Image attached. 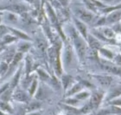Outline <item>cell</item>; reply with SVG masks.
<instances>
[{
  "label": "cell",
  "instance_id": "1",
  "mask_svg": "<svg viewBox=\"0 0 121 115\" xmlns=\"http://www.w3.org/2000/svg\"><path fill=\"white\" fill-rule=\"evenodd\" d=\"M75 44L77 46V51H78V53L79 54V56L81 58H83L86 52V46H85L84 43L80 38H77L75 39Z\"/></svg>",
  "mask_w": 121,
  "mask_h": 115
},
{
  "label": "cell",
  "instance_id": "2",
  "mask_svg": "<svg viewBox=\"0 0 121 115\" xmlns=\"http://www.w3.org/2000/svg\"><path fill=\"white\" fill-rule=\"evenodd\" d=\"M77 14L82 20L86 22L90 21L92 19L91 14H90L89 12H86V10L83 9H78L77 10Z\"/></svg>",
  "mask_w": 121,
  "mask_h": 115
},
{
  "label": "cell",
  "instance_id": "3",
  "mask_svg": "<svg viewBox=\"0 0 121 115\" xmlns=\"http://www.w3.org/2000/svg\"><path fill=\"white\" fill-rule=\"evenodd\" d=\"M102 67L106 71L110 72H113V73H119L121 71V70L119 68H117L116 67H114L111 64H104L102 65Z\"/></svg>",
  "mask_w": 121,
  "mask_h": 115
},
{
  "label": "cell",
  "instance_id": "4",
  "mask_svg": "<svg viewBox=\"0 0 121 115\" xmlns=\"http://www.w3.org/2000/svg\"><path fill=\"white\" fill-rule=\"evenodd\" d=\"M97 79L102 85L105 87H108L111 83V79L109 78V77L99 76V77H97Z\"/></svg>",
  "mask_w": 121,
  "mask_h": 115
},
{
  "label": "cell",
  "instance_id": "5",
  "mask_svg": "<svg viewBox=\"0 0 121 115\" xmlns=\"http://www.w3.org/2000/svg\"><path fill=\"white\" fill-rule=\"evenodd\" d=\"M100 101V96L98 94H95L94 95L92 96L91 100V104L93 107H96L99 105Z\"/></svg>",
  "mask_w": 121,
  "mask_h": 115
},
{
  "label": "cell",
  "instance_id": "6",
  "mask_svg": "<svg viewBox=\"0 0 121 115\" xmlns=\"http://www.w3.org/2000/svg\"><path fill=\"white\" fill-rule=\"evenodd\" d=\"M9 8L10 9V10H12L13 11H14L16 12H17V13H21V12H23L25 10V7L23 6V5H10Z\"/></svg>",
  "mask_w": 121,
  "mask_h": 115
},
{
  "label": "cell",
  "instance_id": "7",
  "mask_svg": "<svg viewBox=\"0 0 121 115\" xmlns=\"http://www.w3.org/2000/svg\"><path fill=\"white\" fill-rule=\"evenodd\" d=\"M15 98L19 101H25L27 99V95L23 91H18L15 94Z\"/></svg>",
  "mask_w": 121,
  "mask_h": 115
},
{
  "label": "cell",
  "instance_id": "8",
  "mask_svg": "<svg viewBox=\"0 0 121 115\" xmlns=\"http://www.w3.org/2000/svg\"><path fill=\"white\" fill-rule=\"evenodd\" d=\"M121 17V13L119 12H115L113 14H111L108 17L109 21L110 22H113V21H115L117 20H118Z\"/></svg>",
  "mask_w": 121,
  "mask_h": 115
},
{
  "label": "cell",
  "instance_id": "9",
  "mask_svg": "<svg viewBox=\"0 0 121 115\" xmlns=\"http://www.w3.org/2000/svg\"><path fill=\"white\" fill-rule=\"evenodd\" d=\"M76 23H77V27L78 28V29L80 31V32L84 35V36H86V28L85 27V25L83 23H82L79 22V21H76Z\"/></svg>",
  "mask_w": 121,
  "mask_h": 115
},
{
  "label": "cell",
  "instance_id": "10",
  "mask_svg": "<svg viewBox=\"0 0 121 115\" xmlns=\"http://www.w3.org/2000/svg\"><path fill=\"white\" fill-rule=\"evenodd\" d=\"M37 46L38 49H40L42 52H43L45 49H46V43L44 40L38 39L37 42Z\"/></svg>",
  "mask_w": 121,
  "mask_h": 115
},
{
  "label": "cell",
  "instance_id": "11",
  "mask_svg": "<svg viewBox=\"0 0 121 115\" xmlns=\"http://www.w3.org/2000/svg\"><path fill=\"white\" fill-rule=\"evenodd\" d=\"M89 43H90L91 45L93 47H94V48H99L100 46V43L98 42V41H96V39H94V38L91 36L89 37Z\"/></svg>",
  "mask_w": 121,
  "mask_h": 115
},
{
  "label": "cell",
  "instance_id": "12",
  "mask_svg": "<svg viewBox=\"0 0 121 115\" xmlns=\"http://www.w3.org/2000/svg\"><path fill=\"white\" fill-rule=\"evenodd\" d=\"M104 33L106 37H108V38H110L113 37V32L111 29H106L104 30Z\"/></svg>",
  "mask_w": 121,
  "mask_h": 115
},
{
  "label": "cell",
  "instance_id": "13",
  "mask_svg": "<svg viewBox=\"0 0 121 115\" xmlns=\"http://www.w3.org/2000/svg\"><path fill=\"white\" fill-rule=\"evenodd\" d=\"M66 59H67V62H70L72 59V52L71 49L70 47L67 48V52H66Z\"/></svg>",
  "mask_w": 121,
  "mask_h": 115
},
{
  "label": "cell",
  "instance_id": "14",
  "mask_svg": "<svg viewBox=\"0 0 121 115\" xmlns=\"http://www.w3.org/2000/svg\"><path fill=\"white\" fill-rule=\"evenodd\" d=\"M22 54H21V53H17V54L15 56L14 58V60H13V65H15V64H17V62L22 59Z\"/></svg>",
  "mask_w": 121,
  "mask_h": 115
},
{
  "label": "cell",
  "instance_id": "15",
  "mask_svg": "<svg viewBox=\"0 0 121 115\" xmlns=\"http://www.w3.org/2000/svg\"><path fill=\"white\" fill-rule=\"evenodd\" d=\"M40 107V104L38 103H32V104H30V105L29 106V110L31 111V110H35L36 109H37Z\"/></svg>",
  "mask_w": 121,
  "mask_h": 115
},
{
  "label": "cell",
  "instance_id": "16",
  "mask_svg": "<svg viewBox=\"0 0 121 115\" xmlns=\"http://www.w3.org/2000/svg\"><path fill=\"white\" fill-rule=\"evenodd\" d=\"M87 96H88V94H87V93H80V94H78V95L77 96V98H78V99H81V100H82V99H85V98H86Z\"/></svg>",
  "mask_w": 121,
  "mask_h": 115
},
{
  "label": "cell",
  "instance_id": "17",
  "mask_svg": "<svg viewBox=\"0 0 121 115\" xmlns=\"http://www.w3.org/2000/svg\"><path fill=\"white\" fill-rule=\"evenodd\" d=\"M7 28L3 26V25H1L0 26V34H5V32H7Z\"/></svg>",
  "mask_w": 121,
  "mask_h": 115
},
{
  "label": "cell",
  "instance_id": "18",
  "mask_svg": "<svg viewBox=\"0 0 121 115\" xmlns=\"http://www.w3.org/2000/svg\"><path fill=\"white\" fill-rule=\"evenodd\" d=\"M14 39H15V38H13V37L10 36H7L5 38V41L6 42H12Z\"/></svg>",
  "mask_w": 121,
  "mask_h": 115
},
{
  "label": "cell",
  "instance_id": "19",
  "mask_svg": "<svg viewBox=\"0 0 121 115\" xmlns=\"http://www.w3.org/2000/svg\"><path fill=\"white\" fill-rule=\"evenodd\" d=\"M0 107H1L3 109H9V107L7 103H2V102L0 103Z\"/></svg>",
  "mask_w": 121,
  "mask_h": 115
},
{
  "label": "cell",
  "instance_id": "20",
  "mask_svg": "<svg viewBox=\"0 0 121 115\" xmlns=\"http://www.w3.org/2000/svg\"><path fill=\"white\" fill-rule=\"evenodd\" d=\"M7 67V65L6 64H2V65L1 66V68H0V72H1L3 73V72L6 71Z\"/></svg>",
  "mask_w": 121,
  "mask_h": 115
},
{
  "label": "cell",
  "instance_id": "21",
  "mask_svg": "<svg viewBox=\"0 0 121 115\" xmlns=\"http://www.w3.org/2000/svg\"><path fill=\"white\" fill-rule=\"evenodd\" d=\"M18 77H19V73L17 74V76H16V77H15L14 79V80H13V87L16 85V83H17V80H18Z\"/></svg>",
  "mask_w": 121,
  "mask_h": 115
},
{
  "label": "cell",
  "instance_id": "22",
  "mask_svg": "<svg viewBox=\"0 0 121 115\" xmlns=\"http://www.w3.org/2000/svg\"><path fill=\"white\" fill-rule=\"evenodd\" d=\"M80 89V85H76L74 87V88L73 89V90L71 91V93H75V92H77V91H79Z\"/></svg>",
  "mask_w": 121,
  "mask_h": 115
},
{
  "label": "cell",
  "instance_id": "23",
  "mask_svg": "<svg viewBox=\"0 0 121 115\" xmlns=\"http://www.w3.org/2000/svg\"><path fill=\"white\" fill-rule=\"evenodd\" d=\"M36 81H34V83H33V85H32V88H31V94H33L34 91H35V88H36Z\"/></svg>",
  "mask_w": 121,
  "mask_h": 115
},
{
  "label": "cell",
  "instance_id": "24",
  "mask_svg": "<svg viewBox=\"0 0 121 115\" xmlns=\"http://www.w3.org/2000/svg\"><path fill=\"white\" fill-rule=\"evenodd\" d=\"M15 32L19 35L20 37H22V38H27V37L26 35L23 34H22V33H20V32H18V31H17V30H15Z\"/></svg>",
  "mask_w": 121,
  "mask_h": 115
},
{
  "label": "cell",
  "instance_id": "25",
  "mask_svg": "<svg viewBox=\"0 0 121 115\" xmlns=\"http://www.w3.org/2000/svg\"><path fill=\"white\" fill-rule=\"evenodd\" d=\"M28 45H22V46H21V47H20V50L21 51H25L26 49H28Z\"/></svg>",
  "mask_w": 121,
  "mask_h": 115
},
{
  "label": "cell",
  "instance_id": "26",
  "mask_svg": "<svg viewBox=\"0 0 121 115\" xmlns=\"http://www.w3.org/2000/svg\"><path fill=\"white\" fill-rule=\"evenodd\" d=\"M82 111H83V112H84V113H87L89 111V105H86V107H84L83 108V110Z\"/></svg>",
  "mask_w": 121,
  "mask_h": 115
},
{
  "label": "cell",
  "instance_id": "27",
  "mask_svg": "<svg viewBox=\"0 0 121 115\" xmlns=\"http://www.w3.org/2000/svg\"><path fill=\"white\" fill-rule=\"evenodd\" d=\"M58 1H59L63 5H64V6L67 5V0H58Z\"/></svg>",
  "mask_w": 121,
  "mask_h": 115
},
{
  "label": "cell",
  "instance_id": "28",
  "mask_svg": "<svg viewBox=\"0 0 121 115\" xmlns=\"http://www.w3.org/2000/svg\"><path fill=\"white\" fill-rule=\"evenodd\" d=\"M26 1H29L30 3H33L35 0H26Z\"/></svg>",
  "mask_w": 121,
  "mask_h": 115
},
{
  "label": "cell",
  "instance_id": "29",
  "mask_svg": "<svg viewBox=\"0 0 121 115\" xmlns=\"http://www.w3.org/2000/svg\"><path fill=\"white\" fill-rule=\"evenodd\" d=\"M0 21H1V18H0Z\"/></svg>",
  "mask_w": 121,
  "mask_h": 115
}]
</instances>
